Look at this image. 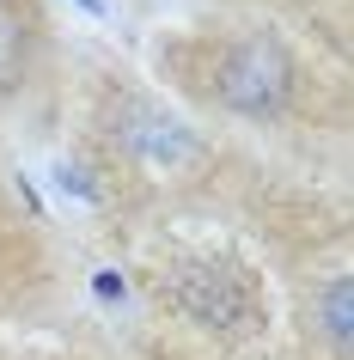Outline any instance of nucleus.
<instances>
[{
	"mask_svg": "<svg viewBox=\"0 0 354 360\" xmlns=\"http://www.w3.org/2000/svg\"><path fill=\"white\" fill-rule=\"evenodd\" d=\"M159 74L184 98L220 116H239V122H287V116H299L305 86H312L293 49L257 25L171 37L159 49Z\"/></svg>",
	"mask_w": 354,
	"mask_h": 360,
	"instance_id": "obj_1",
	"label": "nucleus"
},
{
	"mask_svg": "<svg viewBox=\"0 0 354 360\" xmlns=\"http://www.w3.org/2000/svg\"><path fill=\"white\" fill-rule=\"evenodd\" d=\"M324 336H330L336 354H348V275H336L330 293H324Z\"/></svg>",
	"mask_w": 354,
	"mask_h": 360,
	"instance_id": "obj_4",
	"label": "nucleus"
},
{
	"mask_svg": "<svg viewBox=\"0 0 354 360\" xmlns=\"http://www.w3.org/2000/svg\"><path fill=\"white\" fill-rule=\"evenodd\" d=\"M74 6H86V13H104V0H74Z\"/></svg>",
	"mask_w": 354,
	"mask_h": 360,
	"instance_id": "obj_5",
	"label": "nucleus"
},
{
	"mask_svg": "<svg viewBox=\"0 0 354 360\" xmlns=\"http://www.w3.org/2000/svg\"><path fill=\"white\" fill-rule=\"evenodd\" d=\"M49 61V13L43 0H0V110L19 104Z\"/></svg>",
	"mask_w": 354,
	"mask_h": 360,
	"instance_id": "obj_3",
	"label": "nucleus"
},
{
	"mask_svg": "<svg viewBox=\"0 0 354 360\" xmlns=\"http://www.w3.org/2000/svg\"><path fill=\"white\" fill-rule=\"evenodd\" d=\"M159 300L184 323H196L208 336H226V342L251 336L269 318V300H263L257 275L239 257H220V250H184V257H171L159 269Z\"/></svg>",
	"mask_w": 354,
	"mask_h": 360,
	"instance_id": "obj_2",
	"label": "nucleus"
}]
</instances>
